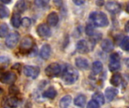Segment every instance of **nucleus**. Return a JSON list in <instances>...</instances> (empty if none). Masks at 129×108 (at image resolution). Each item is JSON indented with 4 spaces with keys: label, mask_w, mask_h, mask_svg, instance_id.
Returning a JSON list of instances; mask_svg holds the SVG:
<instances>
[{
    "label": "nucleus",
    "mask_w": 129,
    "mask_h": 108,
    "mask_svg": "<svg viewBox=\"0 0 129 108\" xmlns=\"http://www.w3.org/2000/svg\"><path fill=\"white\" fill-rule=\"evenodd\" d=\"M18 104V100L15 97H12L8 99L7 101V105L11 108H15L17 107Z\"/></svg>",
    "instance_id": "nucleus-27"
},
{
    "label": "nucleus",
    "mask_w": 129,
    "mask_h": 108,
    "mask_svg": "<svg viewBox=\"0 0 129 108\" xmlns=\"http://www.w3.org/2000/svg\"><path fill=\"white\" fill-rule=\"evenodd\" d=\"M96 4L98 5V6H103L104 5V0H98L97 2H96Z\"/></svg>",
    "instance_id": "nucleus-36"
},
{
    "label": "nucleus",
    "mask_w": 129,
    "mask_h": 108,
    "mask_svg": "<svg viewBox=\"0 0 129 108\" xmlns=\"http://www.w3.org/2000/svg\"><path fill=\"white\" fill-rule=\"evenodd\" d=\"M72 98L70 95H66L63 97L60 101V108H67L71 104Z\"/></svg>",
    "instance_id": "nucleus-23"
},
{
    "label": "nucleus",
    "mask_w": 129,
    "mask_h": 108,
    "mask_svg": "<svg viewBox=\"0 0 129 108\" xmlns=\"http://www.w3.org/2000/svg\"><path fill=\"white\" fill-rule=\"evenodd\" d=\"M76 49L79 53H88L89 51V46L88 41L85 40H80L76 44Z\"/></svg>",
    "instance_id": "nucleus-14"
},
{
    "label": "nucleus",
    "mask_w": 129,
    "mask_h": 108,
    "mask_svg": "<svg viewBox=\"0 0 129 108\" xmlns=\"http://www.w3.org/2000/svg\"><path fill=\"white\" fill-rule=\"evenodd\" d=\"M1 82L5 84H12L16 80V74L13 72L8 71L5 73H2L1 77Z\"/></svg>",
    "instance_id": "nucleus-9"
},
{
    "label": "nucleus",
    "mask_w": 129,
    "mask_h": 108,
    "mask_svg": "<svg viewBox=\"0 0 129 108\" xmlns=\"http://www.w3.org/2000/svg\"><path fill=\"white\" fill-rule=\"evenodd\" d=\"M120 47L122 50H125V51H128L129 50V38L128 36L125 37L123 38V40L121 42Z\"/></svg>",
    "instance_id": "nucleus-28"
},
{
    "label": "nucleus",
    "mask_w": 129,
    "mask_h": 108,
    "mask_svg": "<svg viewBox=\"0 0 129 108\" xmlns=\"http://www.w3.org/2000/svg\"><path fill=\"white\" fill-rule=\"evenodd\" d=\"M20 25H22L25 28H28L31 25V20L29 17H23V19H21Z\"/></svg>",
    "instance_id": "nucleus-31"
},
{
    "label": "nucleus",
    "mask_w": 129,
    "mask_h": 108,
    "mask_svg": "<svg viewBox=\"0 0 129 108\" xmlns=\"http://www.w3.org/2000/svg\"><path fill=\"white\" fill-rule=\"evenodd\" d=\"M94 32V28L92 24H88L85 27V33L88 36H93Z\"/></svg>",
    "instance_id": "nucleus-30"
},
{
    "label": "nucleus",
    "mask_w": 129,
    "mask_h": 108,
    "mask_svg": "<svg viewBox=\"0 0 129 108\" xmlns=\"http://www.w3.org/2000/svg\"><path fill=\"white\" fill-rule=\"evenodd\" d=\"M117 94H118V91L115 88L109 87L105 91V96L109 101H113L115 98V97L117 95Z\"/></svg>",
    "instance_id": "nucleus-17"
},
{
    "label": "nucleus",
    "mask_w": 129,
    "mask_h": 108,
    "mask_svg": "<svg viewBox=\"0 0 129 108\" xmlns=\"http://www.w3.org/2000/svg\"><path fill=\"white\" fill-rule=\"evenodd\" d=\"M37 34L42 38H48L51 35V32L49 26L47 24L41 23L37 27Z\"/></svg>",
    "instance_id": "nucleus-7"
},
{
    "label": "nucleus",
    "mask_w": 129,
    "mask_h": 108,
    "mask_svg": "<svg viewBox=\"0 0 129 108\" xmlns=\"http://www.w3.org/2000/svg\"><path fill=\"white\" fill-rule=\"evenodd\" d=\"M2 72H1V71H0V77H1V75H2Z\"/></svg>",
    "instance_id": "nucleus-39"
},
{
    "label": "nucleus",
    "mask_w": 129,
    "mask_h": 108,
    "mask_svg": "<svg viewBox=\"0 0 129 108\" xmlns=\"http://www.w3.org/2000/svg\"><path fill=\"white\" fill-rule=\"evenodd\" d=\"M109 68L111 71H116L120 68V56L117 53H112L110 56Z\"/></svg>",
    "instance_id": "nucleus-5"
},
{
    "label": "nucleus",
    "mask_w": 129,
    "mask_h": 108,
    "mask_svg": "<svg viewBox=\"0 0 129 108\" xmlns=\"http://www.w3.org/2000/svg\"><path fill=\"white\" fill-rule=\"evenodd\" d=\"M73 2L76 5H82L85 2V0H73Z\"/></svg>",
    "instance_id": "nucleus-35"
},
{
    "label": "nucleus",
    "mask_w": 129,
    "mask_h": 108,
    "mask_svg": "<svg viewBox=\"0 0 129 108\" xmlns=\"http://www.w3.org/2000/svg\"><path fill=\"white\" fill-rule=\"evenodd\" d=\"M106 9L111 14H117L121 11V5L116 2H108L105 5Z\"/></svg>",
    "instance_id": "nucleus-10"
},
{
    "label": "nucleus",
    "mask_w": 129,
    "mask_h": 108,
    "mask_svg": "<svg viewBox=\"0 0 129 108\" xmlns=\"http://www.w3.org/2000/svg\"><path fill=\"white\" fill-rule=\"evenodd\" d=\"M40 72V69L36 66L26 65L23 67V74L25 76L30 77L32 79H36Z\"/></svg>",
    "instance_id": "nucleus-6"
},
{
    "label": "nucleus",
    "mask_w": 129,
    "mask_h": 108,
    "mask_svg": "<svg viewBox=\"0 0 129 108\" xmlns=\"http://www.w3.org/2000/svg\"><path fill=\"white\" fill-rule=\"evenodd\" d=\"M79 78V72L78 71L71 65H67L65 68V70L63 73L62 80L67 85L73 84L77 81Z\"/></svg>",
    "instance_id": "nucleus-2"
},
{
    "label": "nucleus",
    "mask_w": 129,
    "mask_h": 108,
    "mask_svg": "<svg viewBox=\"0 0 129 108\" xmlns=\"http://www.w3.org/2000/svg\"><path fill=\"white\" fill-rule=\"evenodd\" d=\"M92 100L95 101L99 105H103L105 103V98L101 92H95L92 95Z\"/></svg>",
    "instance_id": "nucleus-21"
},
{
    "label": "nucleus",
    "mask_w": 129,
    "mask_h": 108,
    "mask_svg": "<svg viewBox=\"0 0 129 108\" xmlns=\"http://www.w3.org/2000/svg\"><path fill=\"white\" fill-rule=\"evenodd\" d=\"M14 9L15 10V13H17L20 14L21 13H23L26 9V3L25 0H18L15 4Z\"/></svg>",
    "instance_id": "nucleus-16"
},
{
    "label": "nucleus",
    "mask_w": 129,
    "mask_h": 108,
    "mask_svg": "<svg viewBox=\"0 0 129 108\" xmlns=\"http://www.w3.org/2000/svg\"><path fill=\"white\" fill-rule=\"evenodd\" d=\"M53 2L57 7H61L63 5V0H53Z\"/></svg>",
    "instance_id": "nucleus-33"
},
{
    "label": "nucleus",
    "mask_w": 129,
    "mask_h": 108,
    "mask_svg": "<svg viewBox=\"0 0 129 108\" xmlns=\"http://www.w3.org/2000/svg\"><path fill=\"white\" fill-rule=\"evenodd\" d=\"M99 104L94 100L90 101L88 104H87V108H99Z\"/></svg>",
    "instance_id": "nucleus-32"
},
{
    "label": "nucleus",
    "mask_w": 129,
    "mask_h": 108,
    "mask_svg": "<svg viewBox=\"0 0 129 108\" xmlns=\"http://www.w3.org/2000/svg\"><path fill=\"white\" fill-rule=\"evenodd\" d=\"M33 46V38L29 36H25L22 38L20 43V48L22 50H29Z\"/></svg>",
    "instance_id": "nucleus-8"
},
{
    "label": "nucleus",
    "mask_w": 129,
    "mask_h": 108,
    "mask_svg": "<svg viewBox=\"0 0 129 108\" xmlns=\"http://www.w3.org/2000/svg\"><path fill=\"white\" fill-rule=\"evenodd\" d=\"M60 71H61L60 65L57 62H53L48 65L45 71L46 75L49 77H55L58 76Z\"/></svg>",
    "instance_id": "nucleus-3"
},
{
    "label": "nucleus",
    "mask_w": 129,
    "mask_h": 108,
    "mask_svg": "<svg viewBox=\"0 0 129 108\" xmlns=\"http://www.w3.org/2000/svg\"><path fill=\"white\" fill-rule=\"evenodd\" d=\"M20 21H21L20 14L14 12L11 17V25L13 26V27L19 28L20 26Z\"/></svg>",
    "instance_id": "nucleus-19"
},
{
    "label": "nucleus",
    "mask_w": 129,
    "mask_h": 108,
    "mask_svg": "<svg viewBox=\"0 0 129 108\" xmlns=\"http://www.w3.org/2000/svg\"><path fill=\"white\" fill-rule=\"evenodd\" d=\"M4 4H10L11 2V0H0Z\"/></svg>",
    "instance_id": "nucleus-37"
},
{
    "label": "nucleus",
    "mask_w": 129,
    "mask_h": 108,
    "mask_svg": "<svg viewBox=\"0 0 129 108\" xmlns=\"http://www.w3.org/2000/svg\"><path fill=\"white\" fill-rule=\"evenodd\" d=\"M20 39V35L17 32H14L7 35L5 39V45L8 48H14L17 44Z\"/></svg>",
    "instance_id": "nucleus-4"
},
{
    "label": "nucleus",
    "mask_w": 129,
    "mask_h": 108,
    "mask_svg": "<svg viewBox=\"0 0 129 108\" xmlns=\"http://www.w3.org/2000/svg\"><path fill=\"white\" fill-rule=\"evenodd\" d=\"M128 22H127V23H126V28H125V31H126V32H128Z\"/></svg>",
    "instance_id": "nucleus-38"
},
{
    "label": "nucleus",
    "mask_w": 129,
    "mask_h": 108,
    "mask_svg": "<svg viewBox=\"0 0 129 108\" xmlns=\"http://www.w3.org/2000/svg\"><path fill=\"white\" fill-rule=\"evenodd\" d=\"M50 0H35V5L38 8H44L47 6Z\"/></svg>",
    "instance_id": "nucleus-29"
},
{
    "label": "nucleus",
    "mask_w": 129,
    "mask_h": 108,
    "mask_svg": "<svg viewBox=\"0 0 129 108\" xmlns=\"http://www.w3.org/2000/svg\"><path fill=\"white\" fill-rule=\"evenodd\" d=\"M101 47L102 50L106 52V53H110L114 49V45L113 43L111 40L110 39H104L101 44Z\"/></svg>",
    "instance_id": "nucleus-13"
},
{
    "label": "nucleus",
    "mask_w": 129,
    "mask_h": 108,
    "mask_svg": "<svg viewBox=\"0 0 129 108\" xmlns=\"http://www.w3.org/2000/svg\"><path fill=\"white\" fill-rule=\"evenodd\" d=\"M75 62H76V67L82 70H86L89 67V62H88V59L84 57H81V56L77 57L76 59Z\"/></svg>",
    "instance_id": "nucleus-11"
},
{
    "label": "nucleus",
    "mask_w": 129,
    "mask_h": 108,
    "mask_svg": "<svg viewBox=\"0 0 129 108\" xmlns=\"http://www.w3.org/2000/svg\"><path fill=\"white\" fill-rule=\"evenodd\" d=\"M59 22L58 14L55 11L51 12L47 17V23L50 26H55Z\"/></svg>",
    "instance_id": "nucleus-12"
},
{
    "label": "nucleus",
    "mask_w": 129,
    "mask_h": 108,
    "mask_svg": "<svg viewBox=\"0 0 129 108\" xmlns=\"http://www.w3.org/2000/svg\"><path fill=\"white\" fill-rule=\"evenodd\" d=\"M43 96L45 98H50V99H53L55 98V96L57 95V92L55 90L54 88L53 87H49L47 90H45L44 92H43Z\"/></svg>",
    "instance_id": "nucleus-22"
},
{
    "label": "nucleus",
    "mask_w": 129,
    "mask_h": 108,
    "mask_svg": "<svg viewBox=\"0 0 129 108\" xmlns=\"http://www.w3.org/2000/svg\"><path fill=\"white\" fill-rule=\"evenodd\" d=\"M74 104L79 107H85L86 104V98L83 95H79L74 100Z\"/></svg>",
    "instance_id": "nucleus-18"
},
{
    "label": "nucleus",
    "mask_w": 129,
    "mask_h": 108,
    "mask_svg": "<svg viewBox=\"0 0 129 108\" xmlns=\"http://www.w3.org/2000/svg\"><path fill=\"white\" fill-rule=\"evenodd\" d=\"M8 26L6 23H2L0 25V38H5L8 35Z\"/></svg>",
    "instance_id": "nucleus-26"
},
{
    "label": "nucleus",
    "mask_w": 129,
    "mask_h": 108,
    "mask_svg": "<svg viewBox=\"0 0 129 108\" xmlns=\"http://www.w3.org/2000/svg\"><path fill=\"white\" fill-rule=\"evenodd\" d=\"M92 23L98 27H105L109 24V20L107 14L102 11H93L89 16Z\"/></svg>",
    "instance_id": "nucleus-1"
},
{
    "label": "nucleus",
    "mask_w": 129,
    "mask_h": 108,
    "mask_svg": "<svg viewBox=\"0 0 129 108\" xmlns=\"http://www.w3.org/2000/svg\"><path fill=\"white\" fill-rule=\"evenodd\" d=\"M122 82V77L120 74L116 73L113 74L110 79V83L114 86H119Z\"/></svg>",
    "instance_id": "nucleus-20"
},
{
    "label": "nucleus",
    "mask_w": 129,
    "mask_h": 108,
    "mask_svg": "<svg viewBox=\"0 0 129 108\" xmlns=\"http://www.w3.org/2000/svg\"><path fill=\"white\" fill-rule=\"evenodd\" d=\"M50 55H51V47H50L49 44H45L41 48L40 56H41L42 59L46 60V59H48L49 58Z\"/></svg>",
    "instance_id": "nucleus-15"
},
{
    "label": "nucleus",
    "mask_w": 129,
    "mask_h": 108,
    "mask_svg": "<svg viewBox=\"0 0 129 108\" xmlns=\"http://www.w3.org/2000/svg\"><path fill=\"white\" fill-rule=\"evenodd\" d=\"M10 14V11L8 7L4 5H0V18H7Z\"/></svg>",
    "instance_id": "nucleus-25"
},
{
    "label": "nucleus",
    "mask_w": 129,
    "mask_h": 108,
    "mask_svg": "<svg viewBox=\"0 0 129 108\" xmlns=\"http://www.w3.org/2000/svg\"><path fill=\"white\" fill-rule=\"evenodd\" d=\"M103 70V64L100 61H95L92 65V71L94 74H99Z\"/></svg>",
    "instance_id": "nucleus-24"
},
{
    "label": "nucleus",
    "mask_w": 129,
    "mask_h": 108,
    "mask_svg": "<svg viewBox=\"0 0 129 108\" xmlns=\"http://www.w3.org/2000/svg\"><path fill=\"white\" fill-rule=\"evenodd\" d=\"M9 62V59L5 56L0 57V63H8Z\"/></svg>",
    "instance_id": "nucleus-34"
}]
</instances>
